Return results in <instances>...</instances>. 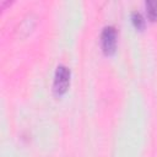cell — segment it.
<instances>
[{"instance_id":"obj_2","label":"cell","mask_w":157,"mask_h":157,"mask_svg":"<svg viewBox=\"0 0 157 157\" xmlns=\"http://www.w3.org/2000/svg\"><path fill=\"white\" fill-rule=\"evenodd\" d=\"M101 40H102V48L104 50L105 54H113L115 52V47H117V31L113 26H107L104 27L102 36H101Z\"/></svg>"},{"instance_id":"obj_4","label":"cell","mask_w":157,"mask_h":157,"mask_svg":"<svg viewBox=\"0 0 157 157\" xmlns=\"http://www.w3.org/2000/svg\"><path fill=\"white\" fill-rule=\"evenodd\" d=\"M131 20H132L134 26H135L137 29L144 28V26H145V20H144V17L141 16L140 12H136V11L132 12V15H131Z\"/></svg>"},{"instance_id":"obj_3","label":"cell","mask_w":157,"mask_h":157,"mask_svg":"<svg viewBox=\"0 0 157 157\" xmlns=\"http://www.w3.org/2000/svg\"><path fill=\"white\" fill-rule=\"evenodd\" d=\"M146 10H147V16L151 21L157 20V1L150 0L146 2Z\"/></svg>"},{"instance_id":"obj_1","label":"cell","mask_w":157,"mask_h":157,"mask_svg":"<svg viewBox=\"0 0 157 157\" xmlns=\"http://www.w3.org/2000/svg\"><path fill=\"white\" fill-rule=\"evenodd\" d=\"M69 83H70V70L64 65L58 66L54 77V92L56 94L65 93L69 87Z\"/></svg>"}]
</instances>
